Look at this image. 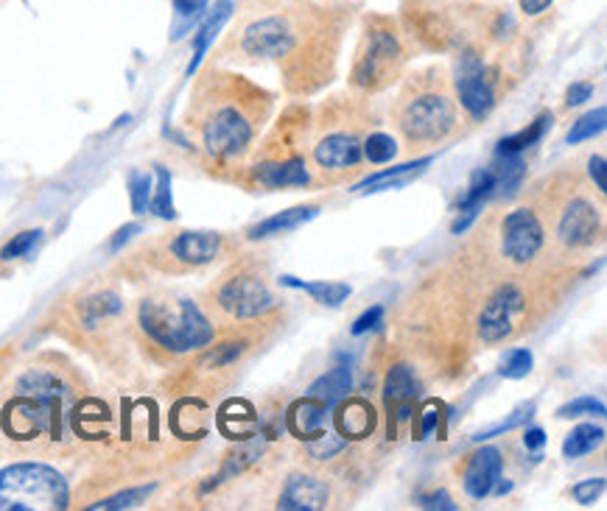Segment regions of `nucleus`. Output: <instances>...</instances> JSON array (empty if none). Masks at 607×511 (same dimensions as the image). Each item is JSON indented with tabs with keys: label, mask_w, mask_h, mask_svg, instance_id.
<instances>
[{
	"label": "nucleus",
	"mask_w": 607,
	"mask_h": 511,
	"mask_svg": "<svg viewBox=\"0 0 607 511\" xmlns=\"http://www.w3.org/2000/svg\"><path fill=\"white\" fill-rule=\"evenodd\" d=\"M353 17V0H283L246 20L224 51L244 62L275 64L286 87L303 96L333 78Z\"/></svg>",
	"instance_id": "1"
},
{
	"label": "nucleus",
	"mask_w": 607,
	"mask_h": 511,
	"mask_svg": "<svg viewBox=\"0 0 607 511\" xmlns=\"http://www.w3.org/2000/svg\"><path fill=\"white\" fill-rule=\"evenodd\" d=\"M269 93L250 78L210 71L196 87L187 109V126L199 137L207 160L230 168L253 151L260 126L269 118Z\"/></svg>",
	"instance_id": "2"
},
{
	"label": "nucleus",
	"mask_w": 607,
	"mask_h": 511,
	"mask_svg": "<svg viewBox=\"0 0 607 511\" xmlns=\"http://www.w3.org/2000/svg\"><path fill=\"white\" fill-rule=\"evenodd\" d=\"M394 126L409 146H437L459 123L457 98L439 68L414 73L394 101Z\"/></svg>",
	"instance_id": "3"
},
{
	"label": "nucleus",
	"mask_w": 607,
	"mask_h": 511,
	"mask_svg": "<svg viewBox=\"0 0 607 511\" xmlns=\"http://www.w3.org/2000/svg\"><path fill=\"white\" fill-rule=\"evenodd\" d=\"M137 330L146 344L169 358H182L214 344L216 327L191 296L151 294L137 305Z\"/></svg>",
	"instance_id": "4"
},
{
	"label": "nucleus",
	"mask_w": 607,
	"mask_h": 511,
	"mask_svg": "<svg viewBox=\"0 0 607 511\" xmlns=\"http://www.w3.org/2000/svg\"><path fill=\"white\" fill-rule=\"evenodd\" d=\"M71 400L73 389L65 377L53 369H46V366H34V369L17 377L3 425L14 439H37L43 434H59L65 411L71 409Z\"/></svg>",
	"instance_id": "5"
},
{
	"label": "nucleus",
	"mask_w": 607,
	"mask_h": 511,
	"mask_svg": "<svg viewBox=\"0 0 607 511\" xmlns=\"http://www.w3.org/2000/svg\"><path fill=\"white\" fill-rule=\"evenodd\" d=\"M412 39L403 32L401 20L392 14L369 12L364 17L362 37L355 46L350 84L362 93H381L401 78L412 53Z\"/></svg>",
	"instance_id": "6"
},
{
	"label": "nucleus",
	"mask_w": 607,
	"mask_h": 511,
	"mask_svg": "<svg viewBox=\"0 0 607 511\" xmlns=\"http://www.w3.org/2000/svg\"><path fill=\"white\" fill-rule=\"evenodd\" d=\"M71 506V486L57 466L17 461L0 466V511H62Z\"/></svg>",
	"instance_id": "7"
},
{
	"label": "nucleus",
	"mask_w": 607,
	"mask_h": 511,
	"mask_svg": "<svg viewBox=\"0 0 607 511\" xmlns=\"http://www.w3.org/2000/svg\"><path fill=\"white\" fill-rule=\"evenodd\" d=\"M210 300L216 314L227 321H253L278 307V296L271 294L264 277L246 266L221 277L210 291Z\"/></svg>",
	"instance_id": "8"
},
{
	"label": "nucleus",
	"mask_w": 607,
	"mask_h": 511,
	"mask_svg": "<svg viewBox=\"0 0 607 511\" xmlns=\"http://www.w3.org/2000/svg\"><path fill=\"white\" fill-rule=\"evenodd\" d=\"M453 98L473 121H482L496 107V71L485 62V53L476 46L459 48L457 78H453Z\"/></svg>",
	"instance_id": "9"
},
{
	"label": "nucleus",
	"mask_w": 607,
	"mask_h": 511,
	"mask_svg": "<svg viewBox=\"0 0 607 511\" xmlns=\"http://www.w3.org/2000/svg\"><path fill=\"white\" fill-rule=\"evenodd\" d=\"M221 255V235L207 230H185L174 232L171 238H162L155 250L149 252V260L160 266L162 271H196L205 269Z\"/></svg>",
	"instance_id": "10"
},
{
	"label": "nucleus",
	"mask_w": 607,
	"mask_h": 511,
	"mask_svg": "<svg viewBox=\"0 0 607 511\" xmlns=\"http://www.w3.org/2000/svg\"><path fill=\"white\" fill-rule=\"evenodd\" d=\"M526 291L518 282H501L487 296L482 314H478V339L485 344H501L518 330L521 319L526 316Z\"/></svg>",
	"instance_id": "11"
},
{
	"label": "nucleus",
	"mask_w": 607,
	"mask_h": 511,
	"mask_svg": "<svg viewBox=\"0 0 607 511\" xmlns=\"http://www.w3.org/2000/svg\"><path fill=\"white\" fill-rule=\"evenodd\" d=\"M543 246H546V230H543L541 218L532 207H518L510 216L501 221V241L498 250L510 266L515 269H526L541 257Z\"/></svg>",
	"instance_id": "12"
},
{
	"label": "nucleus",
	"mask_w": 607,
	"mask_h": 511,
	"mask_svg": "<svg viewBox=\"0 0 607 511\" xmlns=\"http://www.w3.org/2000/svg\"><path fill=\"white\" fill-rule=\"evenodd\" d=\"M602 238V212L588 198L574 196L562 205L557 216V241L566 250H588Z\"/></svg>",
	"instance_id": "13"
},
{
	"label": "nucleus",
	"mask_w": 607,
	"mask_h": 511,
	"mask_svg": "<svg viewBox=\"0 0 607 511\" xmlns=\"http://www.w3.org/2000/svg\"><path fill=\"white\" fill-rule=\"evenodd\" d=\"M314 166L325 173L355 171L364 160V141L348 129H328L311 148Z\"/></svg>",
	"instance_id": "14"
},
{
	"label": "nucleus",
	"mask_w": 607,
	"mask_h": 511,
	"mask_svg": "<svg viewBox=\"0 0 607 511\" xmlns=\"http://www.w3.org/2000/svg\"><path fill=\"white\" fill-rule=\"evenodd\" d=\"M253 180L255 185L266 187V191H283V187H305L311 182V173L305 166V157L291 154V157L258 162L253 168Z\"/></svg>",
	"instance_id": "15"
},
{
	"label": "nucleus",
	"mask_w": 607,
	"mask_h": 511,
	"mask_svg": "<svg viewBox=\"0 0 607 511\" xmlns=\"http://www.w3.org/2000/svg\"><path fill=\"white\" fill-rule=\"evenodd\" d=\"M493 193H496V173H493V168H476L471 173L468 191L457 202V221L451 224L453 235H462V232L471 230V224L476 221Z\"/></svg>",
	"instance_id": "16"
},
{
	"label": "nucleus",
	"mask_w": 607,
	"mask_h": 511,
	"mask_svg": "<svg viewBox=\"0 0 607 511\" xmlns=\"http://www.w3.org/2000/svg\"><path fill=\"white\" fill-rule=\"evenodd\" d=\"M501 450L498 448H482L471 455L465 466V475H462V486L473 500H485L493 492V486L501 480Z\"/></svg>",
	"instance_id": "17"
},
{
	"label": "nucleus",
	"mask_w": 607,
	"mask_h": 511,
	"mask_svg": "<svg viewBox=\"0 0 607 511\" xmlns=\"http://www.w3.org/2000/svg\"><path fill=\"white\" fill-rule=\"evenodd\" d=\"M414 391H417V386H414L412 369L403 364L392 366L387 380H384V403H387V411H389V436L394 434L398 422L409 419Z\"/></svg>",
	"instance_id": "18"
},
{
	"label": "nucleus",
	"mask_w": 607,
	"mask_h": 511,
	"mask_svg": "<svg viewBox=\"0 0 607 511\" xmlns=\"http://www.w3.org/2000/svg\"><path fill=\"white\" fill-rule=\"evenodd\" d=\"M328 500L330 492L325 480L314 475H291L280 492L278 506L283 511H319L328 506Z\"/></svg>",
	"instance_id": "19"
},
{
	"label": "nucleus",
	"mask_w": 607,
	"mask_h": 511,
	"mask_svg": "<svg viewBox=\"0 0 607 511\" xmlns=\"http://www.w3.org/2000/svg\"><path fill=\"white\" fill-rule=\"evenodd\" d=\"M434 162V157H421L414 162H403V166L387 168V171H378L367 180H362L353 187V193H381V191H398V187L409 185L414 177H421L428 166Z\"/></svg>",
	"instance_id": "20"
},
{
	"label": "nucleus",
	"mask_w": 607,
	"mask_h": 511,
	"mask_svg": "<svg viewBox=\"0 0 607 511\" xmlns=\"http://www.w3.org/2000/svg\"><path fill=\"white\" fill-rule=\"evenodd\" d=\"M317 216H319L317 205L289 207V210L278 212V216L264 218V221H260V224H255L253 230L246 232V235L253 238V241H264V238L286 235V232H294V230H300L303 224H308V221H314Z\"/></svg>",
	"instance_id": "21"
},
{
	"label": "nucleus",
	"mask_w": 607,
	"mask_h": 511,
	"mask_svg": "<svg viewBox=\"0 0 607 511\" xmlns=\"http://www.w3.org/2000/svg\"><path fill=\"white\" fill-rule=\"evenodd\" d=\"M123 311V302L116 291H96L76 305V319L85 330H98L104 321L116 319Z\"/></svg>",
	"instance_id": "22"
},
{
	"label": "nucleus",
	"mask_w": 607,
	"mask_h": 511,
	"mask_svg": "<svg viewBox=\"0 0 607 511\" xmlns=\"http://www.w3.org/2000/svg\"><path fill=\"white\" fill-rule=\"evenodd\" d=\"M330 405L317 400V397H305L298 405H291L289 411V428L291 434L300 436V439H311L325 430V422H328Z\"/></svg>",
	"instance_id": "23"
},
{
	"label": "nucleus",
	"mask_w": 607,
	"mask_h": 511,
	"mask_svg": "<svg viewBox=\"0 0 607 511\" xmlns=\"http://www.w3.org/2000/svg\"><path fill=\"white\" fill-rule=\"evenodd\" d=\"M230 14H233V3H230V0H219V3L214 7V12L207 14L205 23H202L199 32H196L194 37V59H191V64H187V76H194V73L199 71L207 48L214 46V39L219 37L221 26L230 20Z\"/></svg>",
	"instance_id": "24"
},
{
	"label": "nucleus",
	"mask_w": 607,
	"mask_h": 511,
	"mask_svg": "<svg viewBox=\"0 0 607 511\" xmlns=\"http://www.w3.org/2000/svg\"><path fill=\"white\" fill-rule=\"evenodd\" d=\"M350 389H353V369H350L348 361H339L333 369L325 372L317 384L311 386L308 397H317V400H323V403H328L333 409L339 400H344L350 394Z\"/></svg>",
	"instance_id": "25"
},
{
	"label": "nucleus",
	"mask_w": 607,
	"mask_h": 511,
	"mask_svg": "<svg viewBox=\"0 0 607 511\" xmlns=\"http://www.w3.org/2000/svg\"><path fill=\"white\" fill-rule=\"evenodd\" d=\"M496 193L493 196H515L523 185V177H526V162H523L521 154H496Z\"/></svg>",
	"instance_id": "26"
},
{
	"label": "nucleus",
	"mask_w": 607,
	"mask_h": 511,
	"mask_svg": "<svg viewBox=\"0 0 607 511\" xmlns=\"http://www.w3.org/2000/svg\"><path fill=\"white\" fill-rule=\"evenodd\" d=\"M280 285L305 291V294L314 296L319 305H328V307H339L350 296V285H344V282H325V280L305 282V280H298V277L283 275V277H280Z\"/></svg>",
	"instance_id": "27"
},
{
	"label": "nucleus",
	"mask_w": 607,
	"mask_h": 511,
	"mask_svg": "<svg viewBox=\"0 0 607 511\" xmlns=\"http://www.w3.org/2000/svg\"><path fill=\"white\" fill-rule=\"evenodd\" d=\"M551 129V112H541V115L535 118V121L530 123L526 129H521L518 135H510L505 137V141L498 143L496 154H523L526 148L537 146V143L546 137V132Z\"/></svg>",
	"instance_id": "28"
},
{
	"label": "nucleus",
	"mask_w": 607,
	"mask_h": 511,
	"mask_svg": "<svg viewBox=\"0 0 607 511\" xmlns=\"http://www.w3.org/2000/svg\"><path fill=\"white\" fill-rule=\"evenodd\" d=\"M337 422L344 439H348V436L350 439H362V436H367L369 430H373L375 414L367 403L353 400V403H348L342 411H339Z\"/></svg>",
	"instance_id": "29"
},
{
	"label": "nucleus",
	"mask_w": 607,
	"mask_h": 511,
	"mask_svg": "<svg viewBox=\"0 0 607 511\" xmlns=\"http://www.w3.org/2000/svg\"><path fill=\"white\" fill-rule=\"evenodd\" d=\"M602 441H605V428H602V425H594V422L576 425V428L566 436V441H562V455H566V459H582V455L594 453Z\"/></svg>",
	"instance_id": "30"
},
{
	"label": "nucleus",
	"mask_w": 607,
	"mask_h": 511,
	"mask_svg": "<svg viewBox=\"0 0 607 511\" xmlns=\"http://www.w3.org/2000/svg\"><path fill=\"white\" fill-rule=\"evenodd\" d=\"M149 210L155 212L157 218H166V221H174L177 218L174 196H171V173L162 166H157V182L151 185Z\"/></svg>",
	"instance_id": "31"
},
{
	"label": "nucleus",
	"mask_w": 607,
	"mask_h": 511,
	"mask_svg": "<svg viewBox=\"0 0 607 511\" xmlns=\"http://www.w3.org/2000/svg\"><path fill=\"white\" fill-rule=\"evenodd\" d=\"M151 492H155V484H146V486H132V489H123V492L112 495V498H104V500H98V503H90V506H87V509H93V511L135 509V506H141L143 500L149 498Z\"/></svg>",
	"instance_id": "32"
},
{
	"label": "nucleus",
	"mask_w": 607,
	"mask_h": 511,
	"mask_svg": "<svg viewBox=\"0 0 607 511\" xmlns=\"http://www.w3.org/2000/svg\"><path fill=\"white\" fill-rule=\"evenodd\" d=\"M605 126H607V109L596 107L594 112L582 115L580 121L571 126L569 143H571V146H580V143H585V141H594L596 135H602V132H605Z\"/></svg>",
	"instance_id": "33"
},
{
	"label": "nucleus",
	"mask_w": 607,
	"mask_h": 511,
	"mask_svg": "<svg viewBox=\"0 0 607 511\" xmlns=\"http://www.w3.org/2000/svg\"><path fill=\"white\" fill-rule=\"evenodd\" d=\"M398 157V143L394 137L384 135V132H375V135L364 137V160L373 162V166H384V162H392Z\"/></svg>",
	"instance_id": "34"
},
{
	"label": "nucleus",
	"mask_w": 607,
	"mask_h": 511,
	"mask_svg": "<svg viewBox=\"0 0 607 511\" xmlns=\"http://www.w3.org/2000/svg\"><path fill=\"white\" fill-rule=\"evenodd\" d=\"M244 352H246V341H224V344L205 352V355H202V364L214 366V369H224V366H233Z\"/></svg>",
	"instance_id": "35"
},
{
	"label": "nucleus",
	"mask_w": 607,
	"mask_h": 511,
	"mask_svg": "<svg viewBox=\"0 0 607 511\" xmlns=\"http://www.w3.org/2000/svg\"><path fill=\"white\" fill-rule=\"evenodd\" d=\"M151 202V177L146 171H132L130 173V207L135 216H143L149 210Z\"/></svg>",
	"instance_id": "36"
},
{
	"label": "nucleus",
	"mask_w": 607,
	"mask_h": 511,
	"mask_svg": "<svg viewBox=\"0 0 607 511\" xmlns=\"http://www.w3.org/2000/svg\"><path fill=\"white\" fill-rule=\"evenodd\" d=\"M39 238H43V230H23L17 232V235H12V241L0 250V260L3 263H12V260H20V257H26L28 252L34 250L39 243Z\"/></svg>",
	"instance_id": "37"
},
{
	"label": "nucleus",
	"mask_w": 607,
	"mask_h": 511,
	"mask_svg": "<svg viewBox=\"0 0 607 511\" xmlns=\"http://www.w3.org/2000/svg\"><path fill=\"white\" fill-rule=\"evenodd\" d=\"M532 366H535V361H532V352L515 346V350L507 352L505 361H501V369L498 372H501V377H507V380H521V377L530 375Z\"/></svg>",
	"instance_id": "38"
},
{
	"label": "nucleus",
	"mask_w": 607,
	"mask_h": 511,
	"mask_svg": "<svg viewBox=\"0 0 607 511\" xmlns=\"http://www.w3.org/2000/svg\"><path fill=\"white\" fill-rule=\"evenodd\" d=\"M344 448H348V439H342V436H333V434H317L308 439V455L317 461L333 459V455L342 453Z\"/></svg>",
	"instance_id": "39"
},
{
	"label": "nucleus",
	"mask_w": 607,
	"mask_h": 511,
	"mask_svg": "<svg viewBox=\"0 0 607 511\" xmlns=\"http://www.w3.org/2000/svg\"><path fill=\"white\" fill-rule=\"evenodd\" d=\"M532 414H535V403L521 405V409L512 411V416H507L505 422H498V425H493V428H487V430H478V434L473 436V441H487V439H496V436L510 434L512 428H518V425H523V422L530 419Z\"/></svg>",
	"instance_id": "40"
},
{
	"label": "nucleus",
	"mask_w": 607,
	"mask_h": 511,
	"mask_svg": "<svg viewBox=\"0 0 607 511\" xmlns=\"http://www.w3.org/2000/svg\"><path fill=\"white\" fill-rule=\"evenodd\" d=\"M207 9V0H174V39L185 32L196 17H202Z\"/></svg>",
	"instance_id": "41"
},
{
	"label": "nucleus",
	"mask_w": 607,
	"mask_h": 511,
	"mask_svg": "<svg viewBox=\"0 0 607 511\" xmlns=\"http://www.w3.org/2000/svg\"><path fill=\"white\" fill-rule=\"evenodd\" d=\"M605 403L594 400V397H580V400H571V403L560 405L557 416L560 419H576V416H605Z\"/></svg>",
	"instance_id": "42"
},
{
	"label": "nucleus",
	"mask_w": 607,
	"mask_h": 511,
	"mask_svg": "<svg viewBox=\"0 0 607 511\" xmlns=\"http://www.w3.org/2000/svg\"><path fill=\"white\" fill-rule=\"evenodd\" d=\"M574 492V500L580 506H591L602 492H605V478H591V480H580V484L571 489Z\"/></svg>",
	"instance_id": "43"
},
{
	"label": "nucleus",
	"mask_w": 607,
	"mask_h": 511,
	"mask_svg": "<svg viewBox=\"0 0 607 511\" xmlns=\"http://www.w3.org/2000/svg\"><path fill=\"white\" fill-rule=\"evenodd\" d=\"M381 319H384V307L381 305H373V307H369V311H364V314L353 321L350 332H353V336H364V332H369V330H373V327L381 325Z\"/></svg>",
	"instance_id": "44"
},
{
	"label": "nucleus",
	"mask_w": 607,
	"mask_h": 511,
	"mask_svg": "<svg viewBox=\"0 0 607 511\" xmlns=\"http://www.w3.org/2000/svg\"><path fill=\"white\" fill-rule=\"evenodd\" d=\"M588 177L591 182H594V187L599 193L607 191V162L602 154H596V157H591L588 160Z\"/></svg>",
	"instance_id": "45"
},
{
	"label": "nucleus",
	"mask_w": 607,
	"mask_h": 511,
	"mask_svg": "<svg viewBox=\"0 0 607 511\" xmlns=\"http://www.w3.org/2000/svg\"><path fill=\"white\" fill-rule=\"evenodd\" d=\"M591 96H594V84L591 82L571 84L569 93H566V107H580V104L591 101Z\"/></svg>",
	"instance_id": "46"
},
{
	"label": "nucleus",
	"mask_w": 607,
	"mask_h": 511,
	"mask_svg": "<svg viewBox=\"0 0 607 511\" xmlns=\"http://www.w3.org/2000/svg\"><path fill=\"white\" fill-rule=\"evenodd\" d=\"M417 503L423 506V509H442V511H457V503H453L451 498H448V492H432V495H421L417 498Z\"/></svg>",
	"instance_id": "47"
},
{
	"label": "nucleus",
	"mask_w": 607,
	"mask_h": 511,
	"mask_svg": "<svg viewBox=\"0 0 607 511\" xmlns=\"http://www.w3.org/2000/svg\"><path fill=\"white\" fill-rule=\"evenodd\" d=\"M555 0H518V7L526 17H541L543 12H549V7Z\"/></svg>",
	"instance_id": "48"
},
{
	"label": "nucleus",
	"mask_w": 607,
	"mask_h": 511,
	"mask_svg": "<svg viewBox=\"0 0 607 511\" xmlns=\"http://www.w3.org/2000/svg\"><path fill=\"white\" fill-rule=\"evenodd\" d=\"M137 232H141V224H126V227H121V230L116 232V235H112V241H110V250L112 252H118L123 246V243H130L132 238L137 235Z\"/></svg>",
	"instance_id": "49"
},
{
	"label": "nucleus",
	"mask_w": 607,
	"mask_h": 511,
	"mask_svg": "<svg viewBox=\"0 0 607 511\" xmlns=\"http://www.w3.org/2000/svg\"><path fill=\"white\" fill-rule=\"evenodd\" d=\"M523 445H526V450H541L546 445V434L541 428H530L523 434Z\"/></svg>",
	"instance_id": "50"
},
{
	"label": "nucleus",
	"mask_w": 607,
	"mask_h": 511,
	"mask_svg": "<svg viewBox=\"0 0 607 511\" xmlns=\"http://www.w3.org/2000/svg\"><path fill=\"white\" fill-rule=\"evenodd\" d=\"M439 422V414L437 409H428L426 416H423V425H421V439H426V436H432V430L437 428Z\"/></svg>",
	"instance_id": "51"
}]
</instances>
